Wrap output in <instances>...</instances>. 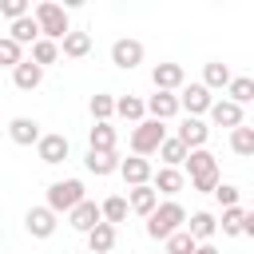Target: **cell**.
<instances>
[{
	"instance_id": "obj_33",
	"label": "cell",
	"mask_w": 254,
	"mask_h": 254,
	"mask_svg": "<svg viewBox=\"0 0 254 254\" xmlns=\"http://www.w3.org/2000/svg\"><path fill=\"white\" fill-rule=\"evenodd\" d=\"M60 48H64V56H67V60H83V56L91 52V36H87V32H71Z\"/></svg>"
},
{
	"instance_id": "obj_12",
	"label": "cell",
	"mask_w": 254,
	"mask_h": 254,
	"mask_svg": "<svg viewBox=\"0 0 254 254\" xmlns=\"http://www.w3.org/2000/svg\"><path fill=\"white\" fill-rule=\"evenodd\" d=\"M119 175H123V183H127V187H147V183H155V167H151V159H143V155L123 159Z\"/></svg>"
},
{
	"instance_id": "obj_21",
	"label": "cell",
	"mask_w": 254,
	"mask_h": 254,
	"mask_svg": "<svg viewBox=\"0 0 254 254\" xmlns=\"http://www.w3.org/2000/svg\"><path fill=\"white\" fill-rule=\"evenodd\" d=\"M12 83H16L20 91H36V87L44 83V67H40L36 60H24V64L12 71Z\"/></svg>"
},
{
	"instance_id": "obj_3",
	"label": "cell",
	"mask_w": 254,
	"mask_h": 254,
	"mask_svg": "<svg viewBox=\"0 0 254 254\" xmlns=\"http://www.w3.org/2000/svg\"><path fill=\"white\" fill-rule=\"evenodd\" d=\"M79 202H87V190H83L79 179H56V183L48 187V206H52L56 214H71Z\"/></svg>"
},
{
	"instance_id": "obj_24",
	"label": "cell",
	"mask_w": 254,
	"mask_h": 254,
	"mask_svg": "<svg viewBox=\"0 0 254 254\" xmlns=\"http://www.w3.org/2000/svg\"><path fill=\"white\" fill-rule=\"evenodd\" d=\"M159 159H163V167H187V159H190V147H187L179 135H171V139L159 147Z\"/></svg>"
},
{
	"instance_id": "obj_28",
	"label": "cell",
	"mask_w": 254,
	"mask_h": 254,
	"mask_svg": "<svg viewBox=\"0 0 254 254\" xmlns=\"http://www.w3.org/2000/svg\"><path fill=\"white\" fill-rule=\"evenodd\" d=\"M115 143H119V135H115L111 123H95V127L87 131V147H91V151H115Z\"/></svg>"
},
{
	"instance_id": "obj_15",
	"label": "cell",
	"mask_w": 254,
	"mask_h": 254,
	"mask_svg": "<svg viewBox=\"0 0 254 254\" xmlns=\"http://www.w3.org/2000/svg\"><path fill=\"white\" fill-rule=\"evenodd\" d=\"M83 167H87L95 179H103V175H115V171L123 167V159H119V151H91V147H87Z\"/></svg>"
},
{
	"instance_id": "obj_26",
	"label": "cell",
	"mask_w": 254,
	"mask_h": 254,
	"mask_svg": "<svg viewBox=\"0 0 254 254\" xmlns=\"http://www.w3.org/2000/svg\"><path fill=\"white\" fill-rule=\"evenodd\" d=\"M115 242H119V234H115V226H111V222H99V226L87 234L91 254H111V250H115Z\"/></svg>"
},
{
	"instance_id": "obj_35",
	"label": "cell",
	"mask_w": 254,
	"mask_h": 254,
	"mask_svg": "<svg viewBox=\"0 0 254 254\" xmlns=\"http://www.w3.org/2000/svg\"><path fill=\"white\" fill-rule=\"evenodd\" d=\"M198 246H202V242H198L190 230H179L175 238H167V242H163V250H167V254H194Z\"/></svg>"
},
{
	"instance_id": "obj_6",
	"label": "cell",
	"mask_w": 254,
	"mask_h": 254,
	"mask_svg": "<svg viewBox=\"0 0 254 254\" xmlns=\"http://www.w3.org/2000/svg\"><path fill=\"white\" fill-rule=\"evenodd\" d=\"M111 64H115L119 71L139 67V64H143V44H139L135 36H119V40L111 44Z\"/></svg>"
},
{
	"instance_id": "obj_18",
	"label": "cell",
	"mask_w": 254,
	"mask_h": 254,
	"mask_svg": "<svg viewBox=\"0 0 254 254\" xmlns=\"http://www.w3.org/2000/svg\"><path fill=\"white\" fill-rule=\"evenodd\" d=\"M8 36H12L16 44H28V48H36V44L44 40V28H40V20H36V16H24V20L8 24Z\"/></svg>"
},
{
	"instance_id": "obj_19",
	"label": "cell",
	"mask_w": 254,
	"mask_h": 254,
	"mask_svg": "<svg viewBox=\"0 0 254 254\" xmlns=\"http://www.w3.org/2000/svg\"><path fill=\"white\" fill-rule=\"evenodd\" d=\"M151 187H155L159 194L175 198V194H179V190L187 187V175H183L179 167H159V171H155V183H151Z\"/></svg>"
},
{
	"instance_id": "obj_9",
	"label": "cell",
	"mask_w": 254,
	"mask_h": 254,
	"mask_svg": "<svg viewBox=\"0 0 254 254\" xmlns=\"http://www.w3.org/2000/svg\"><path fill=\"white\" fill-rule=\"evenodd\" d=\"M36 155H40V163H48V167H56V163H64V159L71 155V143H67V135H60V131H48V135L40 139V147H36Z\"/></svg>"
},
{
	"instance_id": "obj_20",
	"label": "cell",
	"mask_w": 254,
	"mask_h": 254,
	"mask_svg": "<svg viewBox=\"0 0 254 254\" xmlns=\"http://www.w3.org/2000/svg\"><path fill=\"white\" fill-rule=\"evenodd\" d=\"M187 230H190L198 242H214V234H218V218H214L210 210H194V214L187 218Z\"/></svg>"
},
{
	"instance_id": "obj_16",
	"label": "cell",
	"mask_w": 254,
	"mask_h": 254,
	"mask_svg": "<svg viewBox=\"0 0 254 254\" xmlns=\"http://www.w3.org/2000/svg\"><path fill=\"white\" fill-rule=\"evenodd\" d=\"M175 135H179V139H183V143H187L190 151H202V147H206V139H210V127H206L202 119L187 115V119L179 123V131H175Z\"/></svg>"
},
{
	"instance_id": "obj_11",
	"label": "cell",
	"mask_w": 254,
	"mask_h": 254,
	"mask_svg": "<svg viewBox=\"0 0 254 254\" xmlns=\"http://www.w3.org/2000/svg\"><path fill=\"white\" fill-rule=\"evenodd\" d=\"M179 111H183L179 91H155V95H147V115H151V119L167 123V119H175Z\"/></svg>"
},
{
	"instance_id": "obj_27",
	"label": "cell",
	"mask_w": 254,
	"mask_h": 254,
	"mask_svg": "<svg viewBox=\"0 0 254 254\" xmlns=\"http://www.w3.org/2000/svg\"><path fill=\"white\" fill-rule=\"evenodd\" d=\"M202 83H206L210 91H218V87H230L234 75H230V67H226L222 60H210V64L202 67Z\"/></svg>"
},
{
	"instance_id": "obj_10",
	"label": "cell",
	"mask_w": 254,
	"mask_h": 254,
	"mask_svg": "<svg viewBox=\"0 0 254 254\" xmlns=\"http://www.w3.org/2000/svg\"><path fill=\"white\" fill-rule=\"evenodd\" d=\"M99 222H103V202H91V198H87V202H79V206L67 214V226H71V230H79V234H91Z\"/></svg>"
},
{
	"instance_id": "obj_41",
	"label": "cell",
	"mask_w": 254,
	"mask_h": 254,
	"mask_svg": "<svg viewBox=\"0 0 254 254\" xmlns=\"http://www.w3.org/2000/svg\"><path fill=\"white\" fill-rule=\"evenodd\" d=\"M155 254H167V250H155Z\"/></svg>"
},
{
	"instance_id": "obj_38",
	"label": "cell",
	"mask_w": 254,
	"mask_h": 254,
	"mask_svg": "<svg viewBox=\"0 0 254 254\" xmlns=\"http://www.w3.org/2000/svg\"><path fill=\"white\" fill-rule=\"evenodd\" d=\"M0 12L8 16V24H16V20L32 16V12H28V0H4V4H0Z\"/></svg>"
},
{
	"instance_id": "obj_30",
	"label": "cell",
	"mask_w": 254,
	"mask_h": 254,
	"mask_svg": "<svg viewBox=\"0 0 254 254\" xmlns=\"http://www.w3.org/2000/svg\"><path fill=\"white\" fill-rule=\"evenodd\" d=\"M127 214H131V202H127L123 194H111V198H103V222L119 226V222H127Z\"/></svg>"
},
{
	"instance_id": "obj_25",
	"label": "cell",
	"mask_w": 254,
	"mask_h": 254,
	"mask_svg": "<svg viewBox=\"0 0 254 254\" xmlns=\"http://www.w3.org/2000/svg\"><path fill=\"white\" fill-rule=\"evenodd\" d=\"M187 175L190 179H206V175H218V159L202 147V151H190V159H187Z\"/></svg>"
},
{
	"instance_id": "obj_2",
	"label": "cell",
	"mask_w": 254,
	"mask_h": 254,
	"mask_svg": "<svg viewBox=\"0 0 254 254\" xmlns=\"http://www.w3.org/2000/svg\"><path fill=\"white\" fill-rule=\"evenodd\" d=\"M32 16L40 20V28H44V40H56V44H64V40L71 36V20H67V8H64V4H56V0H40V4L32 8Z\"/></svg>"
},
{
	"instance_id": "obj_4",
	"label": "cell",
	"mask_w": 254,
	"mask_h": 254,
	"mask_svg": "<svg viewBox=\"0 0 254 254\" xmlns=\"http://www.w3.org/2000/svg\"><path fill=\"white\" fill-rule=\"evenodd\" d=\"M171 135H167V123H159V119H143L135 131H131V155H159V147L167 143Z\"/></svg>"
},
{
	"instance_id": "obj_40",
	"label": "cell",
	"mask_w": 254,
	"mask_h": 254,
	"mask_svg": "<svg viewBox=\"0 0 254 254\" xmlns=\"http://www.w3.org/2000/svg\"><path fill=\"white\" fill-rule=\"evenodd\" d=\"M246 234H250V238H254V210H250V214H246Z\"/></svg>"
},
{
	"instance_id": "obj_34",
	"label": "cell",
	"mask_w": 254,
	"mask_h": 254,
	"mask_svg": "<svg viewBox=\"0 0 254 254\" xmlns=\"http://www.w3.org/2000/svg\"><path fill=\"white\" fill-rule=\"evenodd\" d=\"M226 99H234L238 107H246V103L254 99V79H250V75H234V83L226 87Z\"/></svg>"
},
{
	"instance_id": "obj_22",
	"label": "cell",
	"mask_w": 254,
	"mask_h": 254,
	"mask_svg": "<svg viewBox=\"0 0 254 254\" xmlns=\"http://www.w3.org/2000/svg\"><path fill=\"white\" fill-rule=\"evenodd\" d=\"M115 107H119V95H107V91H95V95L87 99V111H91L95 123H111Z\"/></svg>"
},
{
	"instance_id": "obj_39",
	"label": "cell",
	"mask_w": 254,
	"mask_h": 254,
	"mask_svg": "<svg viewBox=\"0 0 254 254\" xmlns=\"http://www.w3.org/2000/svg\"><path fill=\"white\" fill-rule=\"evenodd\" d=\"M194 254H222V250H218V246H214V242H202V246H198V250H194Z\"/></svg>"
},
{
	"instance_id": "obj_29",
	"label": "cell",
	"mask_w": 254,
	"mask_h": 254,
	"mask_svg": "<svg viewBox=\"0 0 254 254\" xmlns=\"http://www.w3.org/2000/svg\"><path fill=\"white\" fill-rule=\"evenodd\" d=\"M246 214H250V210H242V206H230V210H222V218H218V230H222L226 238H238V234H246Z\"/></svg>"
},
{
	"instance_id": "obj_37",
	"label": "cell",
	"mask_w": 254,
	"mask_h": 254,
	"mask_svg": "<svg viewBox=\"0 0 254 254\" xmlns=\"http://www.w3.org/2000/svg\"><path fill=\"white\" fill-rule=\"evenodd\" d=\"M214 198H218V206H222V210H230V206H238V198H242V190H238L234 183H222V187L214 190Z\"/></svg>"
},
{
	"instance_id": "obj_7",
	"label": "cell",
	"mask_w": 254,
	"mask_h": 254,
	"mask_svg": "<svg viewBox=\"0 0 254 254\" xmlns=\"http://www.w3.org/2000/svg\"><path fill=\"white\" fill-rule=\"evenodd\" d=\"M56 218H60V214H56L48 202H44V206H32V210L24 214V230H28L32 238H52V234H56V226H60Z\"/></svg>"
},
{
	"instance_id": "obj_13",
	"label": "cell",
	"mask_w": 254,
	"mask_h": 254,
	"mask_svg": "<svg viewBox=\"0 0 254 254\" xmlns=\"http://www.w3.org/2000/svg\"><path fill=\"white\" fill-rule=\"evenodd\" d=\"M8 139L16 143V147H40V139H44V131H40V123L36 119H28V115H16L12 123H8Z\"/></svg>"
},
{
	"instance_id": "obj_5",
	"label": "cell",
	"mask_w": 254,
	"mask_h": 254,
	"mask_svg": "<svg viewBox=\"0 0 254 254\" xmlns=\"http://www.w3.org/2000/svg\"><path fill=\"white\" fill-rule=\"evenodd\" d=\"M179 103H183V111H187V115L202 119V115H210L214 95H210V87H206V83H187V87L179 91Z\"/></svg>"
},
{
	"instance_id": "obj_1",
	"label": "cell",
	"mask_w": 254,
	"mask_h": 254,
	"mask_svg": "<svg viewBox=\"0 0 254 254\" xmlns=\"http://www.w3.org/2000/svg\"><path fill=\"white\" fill-rule=\"evenodd\" d=\"M187 210H183V202H175V198H163V206L147 218V234L155 238V242H167V238H175L179 230H187Z\"/></svg>"
},
{
	"instance_id": "obj_17",
	"label": "cell",
	"mask_w": 254,
	"mask_h": 254,
	"mask_svg": "<svg viewBox=\"0 0 254 254\" xmlns=\"http://www.w3.org/2000/svg\"><path fill=\"white\" fill-rule=\"evenodd\" d=\"M210 123H214V127H230V131H238V127H242V107H238L234 99H214V107H210Z\"/></svg>"
},
{
	"instance_id": "obj_14",
	"label": "cell",
	"mask_w": 254,
	"mask_h": 254,
	"mask_svg": "<svg viewBox=\"0 0 254 254\" xmlns=\"http://www.w3.org/2000/svg\"><path fill=\"white\" fill-rule=\"evenodd\" d=\"M127 202H131V214H139V218H151L163 202H159V190L147 183V187H131L127 190Z\"/></svg>"
},
{
	"instance_id": "obj_23",
	"label": "cell",
	"mask_w": 254,
	"mask_h": 254,
	"mask_svg": "<svg viewBox=\"0 0 254 254\" xmlns=\"http://www.w3.org/2000/svg\"><path fill=\"white\" fill-rule=\"evenodd\" d=\"M115 115L119 119H127V123H143V119H151L147 115V99H139V95H119V107H115Z\"/></svg>"
},
{
	"instance_id": "obj_31",
	"label": "cell",
	"mask_w": 254,
	"mask_h": 254,
	"mask_svg": "<svg viewBox=\"0 0 254 254\" xmlns=\"http://www.w3.org/2000/svg\"><path fill=\"white\" fill-rule=\"evenodd\" d=\"M0 64H4L8 71H16V67L24 64V44H16L12 36H0Z\"/></svg>"
},
{
	"instance_id": "obj_32",
	"label": "cell",
	"mask_w": 254,
	"mask_h": 254,
	"mask_svg": "<svg viewBox=\"0 0 254 254\" xmlns=\"http://www.w3.org/2000/svg\"><path fill=\"white\" fill-rule=\"evenodd\" d=\"M230 151L234 155H242V159H254V127H238V131H230Z\"/></svg>"
},
{
	"instance_id": "obj_8",
	"label": "cell",
	"mask_w": 254,
	"mask_h": 254,
	"mask_svg": "<svg viewBox=\"0 0 254 254\" xmlns=\"http://www.w3.org/2000/svg\"><path fill=\"white\" fill-rule=\"evenodd\" d=\"M151 83H155V91H183L187 87V71H183V64H155L151 67Z\"/></svg>"
},
{
	"instance_id": "obj_36",
	"label": "cell",
	"mask_w": 254,
	"mask_h": 254,
	"mask_svg": "<svg viewBox=\"0 0 254 254\" xmlns=\"http://www.w3.org/2000/svg\"><path fill=\"white\" fill-rule=\"evenodd\" d=\"M60 52H64V48H60L56 40H40V44L32 48V56H28V60H36L40 67H48V64H56V60H60Z\"/></svg>"
}]
</instances>
